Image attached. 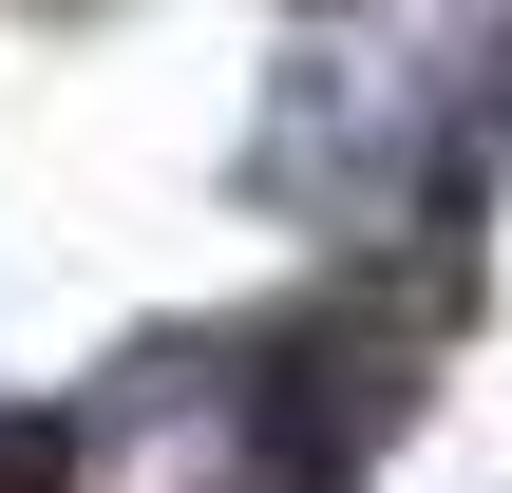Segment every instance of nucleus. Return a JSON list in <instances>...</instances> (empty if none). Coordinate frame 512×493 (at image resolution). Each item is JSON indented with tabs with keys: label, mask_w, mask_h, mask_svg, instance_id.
Segmentation results:
<instances>
[{
	"label": "nucleus",
	"mask_w": 512,
	"mask_h": 493,
	"mask_svg": "<svg viewBox=\"0 0 512 493\" xmlns=\"http://www.w3.org/2000/svg\"><path fill=\"white\" fill-rule=\"evenodd\" d=\"M418 342H437V323H399V266L285 285V304L228 342V380H209L228 493H361L399 437H418Z\"/></svg>",
	"instance_id": "1"
}]
</instances>
